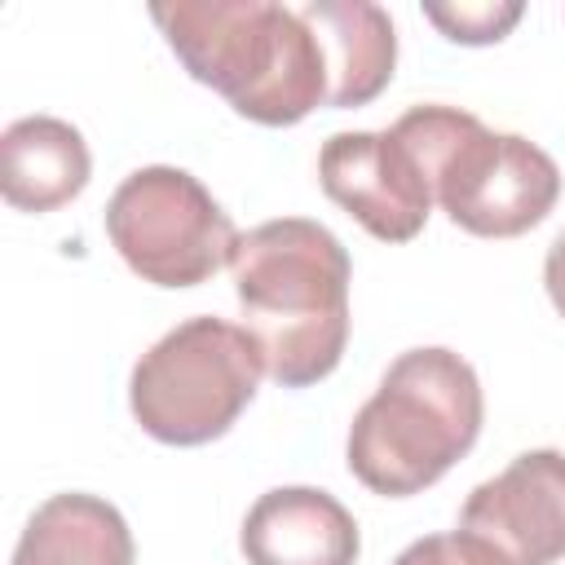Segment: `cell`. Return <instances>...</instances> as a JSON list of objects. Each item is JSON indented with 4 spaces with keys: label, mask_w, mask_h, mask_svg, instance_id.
Listing matches in <instances>:
<instances>
[{
    "label": "cell",
    "mask_w": 565,
    "mask_h": 565,
    "mask_svg": "<svg viewBox=\"0 0 565 565\" xmlns=\"http://www.w3.org/2000/svg\"><path fill=\"white\" fill-rule=\"evenodd\" d=\"M230 269L243 327L265 353V375L282 388L327 380L349 344L353 265L344 243L309 216H278L238 238Z\"/></svg>",
    "instance_id": "cell-1"
},
{
    "label": "cell",
    "mask_w": 565,
    "mask_h": 565,
    "mask_svg": "<svg viewBox=\"0 0 565 565\" xmlns=\"http://www.w3.org/2000/svg\"><path fill=\"white\" fill-rule=\"evenodd\" d=\"M150 18L190 79L221 93L243 119L287 128L327 106V49L300 9L274 0H172L150 4Z\"/></svg>",
    "instance_id": "cell-2"
},
{
    "label": "cell",
    "mask_w": 565,
    "mask_h": 565,
    "mask_svg": "<svg viewBox=\"0 0 565 565\" xmlns=\"http://www.w3.org/2000/svg\"><path fill=\"white\" fill-rule=\"evenodd\" d=\"M481 419L486 397L472 362L441 344L406 349L353 415L344 463L371 494L411 499L477 446Z\"/></svg>",
    "instance_id": "cell-3"
},
{
    "label": "cell",
    "mask_w": 565,
    "mask_h": 565,
    "mask_svg": "<svg viewBox=\"0 0 565 565\" xmlns=\"http://www.w3.org/2000/svg\"><path fill=\"white\" fill-rule=\"evenodd\" d=\"M428 159L441 212L477 238H516L561 199L556 159L521 132H494L472 110L424 102L393 119Z\"/></svg>",
    "instance_id": "cell-4"
},
{
    "label": "cell",
    "mask_w": 565,
    "mask_h": 565,
    "mask_svg": "<svg viewBox=\"0 0 565 565\" xmlns=\"http://www.w3.org/2000/svg\"><path fill=\"white\" fill-rule=\"evenodd\" d=\"M265 375V353L247 327L185 318L132 366L128 406L141 433L163 446H207L234 428Z\"/></svg>",
    "instance_id": "cell-5"
},
{
    "label": "cell",
    "mask_w": 565,
    "mask_h": 565,
    "mask_svg": "<svg viewBox=\"0 0 565 565\" xmlns=\"http://www.w3.org/2000/svg\"><path fill=\"white\" fill-rule=\"evenodd\" d=\"M106 234L124 265L154 287H199L234 260L238 230L212 190L172 163L128 172L106 203Z\"/></svg>",
    "instance_id": "cell-6"
},
{
    "label": "cell",
    "mask_w": 565,
    "mask_h": 565,
    "mask_svg": "<svg viewBox=\"0 0 565 565\" xmlns=\"http://www.w3.org/2000/svg\"><path fill=\"white\" fill-rule=\"evenodd\" d=\"M318 181L371 238L411 243L433 212V168L393 124L384 132H335L318 150Z\"/></svg>",
    "instance_id": "cell-7"
},
{
    "label": "cell",
    "mask_w": 565,
    "mask_h": 565,
    "mask_svg": "<svg viewBox=\"0 0 565 565\" xmlns=\"http://www.w3.org/2000/svg\"><path fill=\"white\" fill-rule=\"evenodd\" d=\"M455 534L490 565L565 561V455L552 446L525 450L499 477L472 486Z\"/></svg>",
    "instance_id": "cell-8"
},
{
    "label": "cell",
    "mask_w": 565,
    "mask_h": 565,
    "mask_svg": "<svg viewBox=\"0 0 565 565\" xmlns=\"http://www.w3.org/2000/svg\"><path fill=\"white\" fill-rule=\"evenodd\" d=\"M238 547L247 565H353L362 534L331 490L278 486L247 508Z\"/></svg>",
    "instance_id": "cell-9"
},
{
    "label": "cell",
    "mask_w": 565,
    "mask_h": 565,
    "mask_svg": "<svg viewBox=\"0 0 565 565\" xmlns=\"http://www.w3.org/2000/svg\"><path fill=\"white\" fill-rule=\"evenodd\" d=\"M93 177L88 141L57 115H22L0 137V190L18 212H53Z\"/></svg>",
    "instance_id": "cell-10"
},
{
    "label": "cell",
    "mask_w": 565,
    "mask_h": 565,
    "mask_svg": "<svg viewBox=\"0 0 565 565\" xmlns=\"http://www.w3.org/2000/svg\"><path fill=\"white\" fill-rule=\"evenodd\" d=\"M300 18L313 26V35L327 49L331 66V93L327 106L349 110L375 102L397 66V31L388 9L371 0H309Z\"/></svg>",
    "instance_id": "cell-11"
},
{
    "label": "cell",
    "mask_w": 565,
    "mask_h": 565,
    "mask_svg": "<svg viewBox=\"0 0 565 565\" xmlns=\"http://www.w3.org/2000/svg\"><path fill=\"white\" fill-rule=\"evenodd\" d=\"M132 556L124 512L97 494L66 490L26 516L9 565H132Z\"/></svg>",
    "instance_id": "cell-12"
},
{
    "label": "cell",
    "mask_w": 565,
    "mask_h": 565,
    "mask_svg": "<svg viewBox=\"0 0 565 565\" xmlns=\"http://www.w3.org/2000/svg\"><path fill=\"white\" fill-rule=\"evenodd\" d=\"M516 0H477V4H424V18L455 44H494L521 22Z\"/></svg>",
    "instance_id": "cell-13"
},
{
    "label": "cell",
    "mask_w": 565,
    "mask_h": 565,
    "mask_svg": "<svg viewBox=\"0 0 565 565\" xmlns=\"http://www.w3.org/2000/svg\"><path fill=\"white\" fill-rule=\"evenodd\" d=\"M393 565H490V561L459 534H424L411 547H402Z\"/></svg>",
    "instance_id": "cell-14"
},
{
    "label": "cell",
    "mask_w": 565,
    "mask_h": 565,
    "mask_svg": "<svg viewBox=\"0 0 565 565\" xmlns=\"http://www.w3.org/2000/svg\"><path fill=\"white\" fill-rule=\"evenodd\" d=\"M543 287H547L556 313L565 318V230H561V234L552 238V247H547V260H543Z\"/></svg>",
    "instance_id": "cell-15"
}]
</instances>
